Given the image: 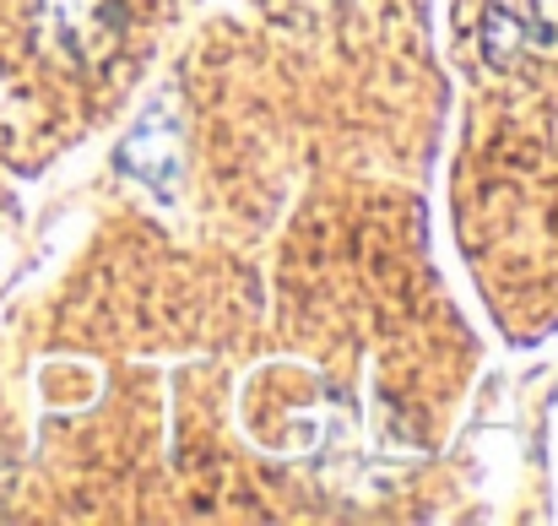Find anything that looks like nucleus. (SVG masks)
<instances>
[{"label": "nucleus", "mask_w": 558, "mask_h": 526, "mask_svg": "<svg viewBox=\"0 0 558 526\" xmlns=\"http://www.w3.org/2000/svg\"><path fill=\"white\" fill-rule=\"evenodd\" d=\"M125 0H33L27 27L44 60L71 76H98L125 49Z\"/></svg>", "instance_id": "obj_1"}, {"label": "nucleus", "mask_w": 558, "mask_h": 526, "mask_svg": "<svg viewBox=\"0 0 558 526\" xmlns=\"http://www.w3.org/2000/svg\"><path fill=\"white\" fill-rule=\"evenodd\" d=\"M477 44L494 71H548L558 65V0H483Z\"/></svg>", "instance_id": "obj_2"}]
</instances>
